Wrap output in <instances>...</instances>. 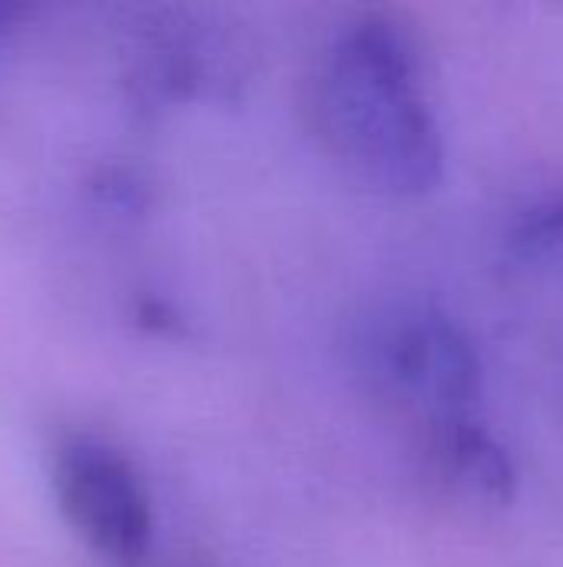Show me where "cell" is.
Masks as SVG:
<instances>
[{
    "mask_svg": "<svg viewBox=\"0 0 563 567\" xmlns=\"http://www.w3.org/2000/svg\"><path fill=\"white\" fill-rule=\"evenodd\" d=\"M319 113L332 150L395 196H425L445 176V143L421 83L411 33L388 17H362L332 43Z\"/></svg>",
    "mask_w": 563,
    "mask_h": 567,
    "instance_id": "1",
    "label": "cell"
},
{
    "mask_svg": "<svg viewBox=\"0 0 563 567\" xmlns=\"http://www.w3.org/2000/svg\"><path fill=\"white\" fill-rule=\"evenodd\" d=\"M372 372L398 395L435 415L465 419L481 399V362L468 336L438 309H398L365 339Z\"/></svg>",
    "mask_w": 563,
    "mask_h": 567,
    "instance_id": "2",
    "label": "cell"
},
{
    "mask_svg": "<svg viewBox=\"0 0 563 567\" xmlns=\"http://www.w3.org/2000/svg\"><path fill=\"white\" fill-rule=\"evenodd\" d=\"M53 488L70 528L110 565L139 567L153 548V505L123 452L80 435L53 462Z\"/></svg>",
    "mask_w": 563,
    "mask_h": 567,
    "instance_id": "3",
    "label": "cell"
},
{
    "mask_svg": "<svg viewBox=\"0 0 563 567\" xmlns=\"http://www.w3.org/2000/svg\"><path fill=\"white\" fill-rule=\"evenodd\" d=\"M435 455L461 488L498 505H508L514 498L518 475L511 455L471 415L435 422Z\"/></svg>",
    "mask_w": 563,
    "mask_h": 567,
    "instance_id": "4",
    "label": "cell"
},
{
    "mask_svg": "<svg viewBox=\"0 0 563 567\" xmlns=\"http://www.w3.org/2000/svg\"><path fill=\"white\" fill-rule=\"evenodd\" d=\"M508 252L518 262L563 276V196L541 199L518 213L508 229Z\"/></svg>",
    "mask_w": 563,
    "mask_h": 567,
    "instance_id": "5",
    "label": "cell"
},
{
    "mask_svg": "<svg viewBox=\"0 0 563 567\" xmlns=\"http://www.w3.org/2000/svg\"><path fill=\"white\" fill-rule=\"evenodd\" d=\"M20 17H23V7H20V3H3V0H0V37L10 33V30L17 27Z\"/></svg>",
    "mask_w": 563,
    "mask_h": 567,
    "instance_id": "6",
    "label": "cell"
},
{
    "mask_svg": "<svg viewBox=\"0 0 563 567\" xmlns=\"http://www.w3.org/2000/svg\"><path fill=\"white\" fill-rule=\"evenodd\" d=\"M189 567H206V565H189Z\"/></svg>",
    "mask_w": 563,
    "mask_h": 567,
    "instance_id": "7",
    "label": "cell"
}]
</instances>
